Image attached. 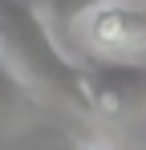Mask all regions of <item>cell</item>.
<instances>
[{"label": "cell", "mask_w": 146, "mask_h": 150, "mask_svg": "<svg viewBox=\"0 0 146 150\" xmlns=\"http://www.w3.org/2000/svg\"><path fill=\"white\" fill-rule=\"evenodd\" d=\"M0 45L8 49V57L21 65V73L33 85L49 89L77 114H89L85 65L57 41L37 0H0Z\"/></svg>", "instance_id": "6da1fadb"}, {"label": "cell", "mask_w": 146, "mask_h": 150, "mask_svg": "<svg viewBox=\"0 0 146 150\" xmlns=\"http://www.w3.org/2000/svg\"><path fill=\"white\" fill-rule=\"evenodd\" d=\"M81 65L94 118H134L146 110V61L85 53Z\"/></svg>", "instance_id": "7a4b0ae2"}, {"label": "cell", "mask_w": 146, "mask_h": 150, "mask_svg": "<svg viewBox=\"0 0 146 150\" xmlns=\"http://www.w3.org/2000/svg\"><path fill=\"white\" fill-rule=\"evenodd\" d=\"M73 33L85 53H101V57L146 53V4L142 0H101L77 21Z\"/></svg>", "instance_id": "3957f363"}, {"label": "cell", "mask_w": 146, "mask_h": 150, "mask_svg": "<svg viewBox=\"0 0 146 150\" xmlns=\"http://www.w3.org/2000/svg\"><path fill=\"white\" fill-rule=\"evenodd\" d=\"M37 105V93H33V81L21 73V65L8 57V49L0 45V122L16 118L24 110Z\"/></svg>", "instance_id": "277c9868"}, {"label": "cell", "mask_w": 146, "mask_h": 150, "mask_svg": "<svg viewBox=\"0 0 146 150\" xmlns=\"http://www.w3.org/2000/svg\"><path fill=\"white\" fill-rule=\"evenodd\" d=\"M94 4H101V0H37V8L45 12V21L53 25L57 41H61L69 53H73V45H69L73 28H77V21H81V16H85Z\"/></svg>", "instance_id": "5b68a950"}, {"label": "cell", "mask_w": 146, "mask_h": 150, "mask_svg": "<svg viewBox=\"0 0 146 150\" xmlns=\"http://www.w3.org/2000/svg\"><path fill=\"white\" fill-rule=\"evenodd\" d=\"M41 150H106V146H41Z\"/></svg>", "instance_id": "8992f818"}]
</instances>
